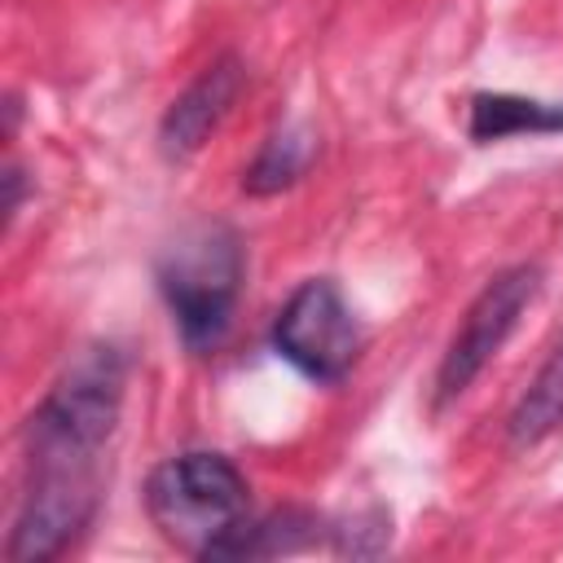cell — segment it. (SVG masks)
Returning <instances> with one entry per match:
<instances>
[{
  "label": "cell",
  "mask_w": 563,
  "mask_h": 563,
  "mask_svg": "<svg viewBox=\"0 0 563 563\" xmlns=\"http://www.w3.org/2000/svg\"><path fill=\"white\" fill-rule=\"evenodd\" d=\"M541 132H563V106L519 97V92H475L471 97L466 136L475 145L506 141V136H541Z\"/></svg>",
  "instance_id": "8"
},
{
  "label": "cell",
  "mask_w": 563,
  "mask_h": 563,
  "mask_svg": "<svg viewBox=\"0 0 563 563\" xmlns=\"http://www.w3.org/2000/svg\"><path fill=\"white\" fill-rule=\"evenodd\" d=\"M268 343L290 369L330 387L361 356V321L330 277H308L277 308Z\"/></svg>",
  "instance_id": "4"
},
{
  "label": "cell",
  "mask_w": 563,
  "mask_h": 563,
  "mask_svg": "<svg viewBox=\"0 0 563 563\" xmlns=\"http://www.w3.org/2000/svg\"><path fill=\"white\" fill-rule=\"evenodd\" d=\"M128 361L119 347L97 343L75 356V365L48 387L26 427L31 462H97L114 435L123 409Z\"/></svg>",
  "instance_id": "3"
},
{
  "label": "cell",
  "mask_w": 563,
  "mask_h": 563,
  "mask_svg": "<svg viewBox=\"0 0 563 563\" xmlns=\"http://www.w3.org/2000/svg\"><path fill=\"white\" fill-rule=\"evenodd\" d=\"M559 427H563V339L554 343L545 365L532 374V383L515 400V409L506 418V440H510V449H532Z\"/></svg>",
  "instance_id": "9"
},
{
  "label": "cell",
  "mask_w": 563,
  "mask_h": 563,
  "mask_svg": "<svg viewBox=\"0 0 563 563\" xmlns=\"http://www.w3.org/2000/svg\"><path fill=\"white\" fill-rule=\"evenodd\" d=\"M246 475L211 449H189L158 462L145 479V515L158 537L194 559H224L246 528Z\"/></svg>",
  "instance_id": "1"
},
{
  "label": "cell",
  "mask_w": 563,
  "mask_h": 563,
  "mask_svg": "<svg viewBox=\"0 0 563 563\" xmlns=\"http://www.w3.org/2000/svg\"><path fill=\"white\" fill-rule=\"evenodd\" d=\"M97 466L84 462H31V484L9 532L13 563L57 559L97 515Z\"/></svg>",
  "instance_id": "6"
},
{
  "label": "cell",
  "mask_w": 563,
  "mask_h": 563,
  "mask_svg": "<svg viewBox=\"0 0 563 563\" xmlns=\"http://www.w3.org/2000/svg\"><path fill=\"white\" fill-rule=\"evenodd\" d=\"M4 220H13L18 216V207H22V167H9L4 172Z\"/></svg>",
  "instance_id": "12"
},
{
  "label": "cell",
  "mask_w": 563,
  "mask_h": 563,
  "mask_svg": "<svg viewBox=\"0 0 563 563\" xmlns=\"http://www.w3.org/2000/svg\"><path fill=\"white\" fill-rule=\"evenodd\" d=\"M242 242L224 220H198L158 255V290L189 352H216L233 325L242 290Z\"/></svg>",
  "instance_id": "2"
},
{
  "label": "cell",
  "mask_w": 563,
  "mask_h": 563,
  "mask_svg": "<svg viewBox=\"0 0 563 563\" xmlns=\"http://www.w3.org/2000/svg\"><path fill=\"white\" fill-rule=\"evenodd\" d=\"M312 158H317V136L303 123H286L260 145V154L242 172V189L255 198H273L282 189H290L308 172Z\"/></svg>",
  "instance_id": "10"
},
{
  "label": "cell",
  "mask_w": 563,
  "mask_h": 563,
  "mask_svg": "<svg viewBox=\"0 0 563 563\" xmlns=\"http://www.w3.org/2000/svg\"><path fill=\"white\" fill-rule=\"evenodd\" d=\"M537 290H541V268L537 264H510V268H501V273H493L484 282V290L471 299L462 325L453 330V339H449V347L440 356V369H435V405L457 400L479 378V369L515 334V325L528 312V303L537 299Z\"/></svg>",
  "instance_id": "5"
},
{
  "label": "cell",
  "mask_w": 563,
  "mask_h": 563,
  "mask_svg": "<svg viewBox=\"0 0 563 563\" xmlns=\"http://www.w3.org/2000/svg\"><path fill=\"white\" fill-rule=\"evenodd\" d=\"M321 537V523L317 515L308 510H282V515H268V519H246V528L229 541L224 559H264V554H295V550H308L317 545Z\"/></svg>",
  "instance_id": "11"
},
{
  "label": "cell",
  "mask_w": 563,
  "mask_h": 563,
  "mask_svg": "<svg viewBox=\"0 0 563 563\" xmlns=\"http://www.w3.org/2000/svg\"><path fill=\"white\" fill-rule=\"evenodd\" d=\"M242 84H246L242 62H238L233 53L216 57V62L167 106V114H163V123H158V150H163V158H167V163L194 158V154L207 145V136L224 123V114L233 110Z\"/></svg>",
  "instance_id": "7"
}]
</instances>
